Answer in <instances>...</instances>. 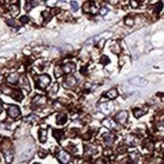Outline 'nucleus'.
Here are the masks:
<instances>
[{
    "label": "nucleus",
    "instance_id": "nucleus-1",
    "mask_svg": "<svg viewBox=\"0 0 164 164\" xmlns=\"http://www.w3.org/2000/svg\"><path fill=\"white\" fill-rule=\"evenodd\" d=\"M49 84H51V76L46 74H43V75H40L35 78L36 88L40 90H44Z\"/></svg>",
    "mask_w": 164,
    "mask_h": 164
},
{
    "label": "nucleus",
    "instance_id": "nucleus-2",
    "mask_svg": "<svg viewBox=\"0 0 164 164\" xmlns=\"http://www.w3.org/2000/svg\"><path fill=\"white\" fill-rule=\"evenodd\" d=\"M100 112L105 114V115H110L111 113L115 110V105L112 102H103L99 104Z\"/></svg>",
    "mask_w": 164,
    "mask_h": 164
},
{
    "label": "nucleus",
    "instance_id": "nucleus-3",
    "mask_svg": "<svg viewBox=\"0 0 164 164\" xmlns=\"http://www.w3.org/2000/svg\"><path fill=\"white\" fill-rule=\"evenodd\" d=\"M83 11L87 14H95L97 12L96 4L93 0H88L83 4Z\"/></svg>",
    "mask_w": 164,
    "mask_h": 164
},
{
    "label": "nucleus",
    "instance_id": "nucleus-4",
    "mask_svg": "<svg viewBox=\"0 0 164 164\" xmlns=\"http://www.w3.org/2000/svg\"><path fill=\"white\" fill-rule=\"evenodd\" d=\"M63 86L65 89H74L78 86V80L74 76H68L65 79L63 83Z\"/></svg>",
    "mask_w": 164,
    "mask_h": 164
},
{
    "label": "nucleus",
    "instance_id": "nucleus-5",
    "mask_svg": "<svg viewBox=\"0 0 164 164\" xmlns=\"http://www.w3.org/2000/svg\"><path fill=\"white\" fill-rule=\"evenodd\" d=\"M128 116H129V114L127 111H120V112H118L116 114L115 120H116V122L119 123L120 125H124V124H126L127 120H128Z\"/></svg>",
    "mask_w": 164,
    "mask_h": 164
},
{
    "label": "nucleus",
    "instance_id": "nucleus-6",
    "mask_svg": "<svg viewBox=\"0 0 164 164\" xmlns=\"http://www.w3.org/2000/svg\"><path fill=\"white\" fill-rule=\"evenodd\" d=\"M47 99L46 96H42V95H36L35 97L32 99V104L35 107H44L46 105Z\"/></svg>",
    "mask_w": 164,
    "mask_h": 164
},
{
    "label": "nucleus",
    "instance_id": "nucleus-7",
    "mask_svg": "<svg viewBox=\"0 0 164 164\" xmlns=\"http://www.w3.org/2000/svg\"><path fill=\"white\" fill-rule=\"evenodd\" d=\"M102 125L110 131H115V130H117L118 129L116 122L114 120H112V119H110V118L104 119V120L102 121Z\"/></svg>",
    "mask_w": 164,
    "mask_h": 164
},
{
    "label": "nucleus",
    "instance_id": "nucleus-8",
    "mask_svg": "<svg viewBox=\"0 0 164 164\" xmlns=\"http://www.w3.org/2000/svg\"><path fill=\"white\" fill-rule=\"evenodd\" d=\"M98 153V147L95 144H87L85 146V155L88 157H92V156L96 155Z\"/></svg>",
    "mask_w": 164,
    "mask_h": 164
},
{
    "label": "nucleus",
    "instance_id": "nucleus-9",
    "mask_svg": "<svg viewBox=\"0 0 164 164\" xmlns=\"http://www.w3.org/2000/svg\"><path fill=\"white\" fill-rule=\"evenodd\" d=\"M7 113H8V116L11 119H16L20 115V109L16 105H10L8 107V110H7Z\"/></svg>",
    "mask_w": 164,
    "mask_h": 164
},
{
    "label": "nucleus",
    "instance_id": "nucleus-10",
    "mask_svg": "<svg viewBox=\"0 0 164 164\" xmlns=\"http://www.w3.org/2000/svg\"><path fill=\"white\" fill-rule=\"evenodd\" d=\"M129 84L133 85V86L143 87V86H146L148 84V81L145 80L144 78H141V76H134V78L129 80Z\"/></svg>",
    "mask_w": 164,
    "mask_h": 164
},
{
    "label": "nucleus",
    "instance_id": "nucleus-11",
    "mask_svg": "<svg viewBox=\"0 0 164 164\" xmlns=\"http://www.w3.org/2000/svg\"><path fill=\"white\" fill-rule=\"evenodd\" d=\"M57 157L60 160V162L63 164H67L71 161V155L67 151H63V150H60V151L57 152Z\"/></svg>",
    "mask_w": 164,
    "mask_h": 164
},
{
    "label": "nucleus",
    "instance_id": "nucleus-12",
    "mask_svg": "<svg viewBox=\"0 0 164 164\" xmlns=\"http://www.w3.org/2000/svg\"><path fill=\"white\" fill-rule=\"evenodd\" d=\"M63 68V71L65 74H67V75H72L73 73H75L76 71V65L75 63L73 62H68L65 63H63L62 65Z\"/></svg>",
    "mask_w": 164,
    "mask_h": 164
},
{
    "label": "nucleus",
    "instance_id": "nucleus-13",
    "mask_svg": "<svg viewBox=\"0 0 164 164\" xmlns=\"http://www.w3.org/2000/svg\"><path fill=\"white\" fill-rule=\"evenodd\" d=\"M115 135L112 133H105L103 135V142L106 144L107 147H111L115 142Z\"/></svg>",
    "mask_w": 164,
    "mask_h": 164
},
{
    "label": "nucleus",
    "instance_id": "nucleus-14",
    "mask_svg": "<svg viewBox=\"0 0 164 164\" xmlns=\"http://www.w3.org/2000/svg\"><path fill=\"white\" fill-rule=\"evenodd\" d=\"M124 142H125V145H128V146H136L139 143V139L134 135H128L125 137Z\"/></svg>",
    "mask_w": 164,
    "mask_h": 164
},
{
    "label": "nucleus",
    "instance_id": "nucleus-15",
    "mask_svg": "<svg viewBox=\"0 0 164 164\" xmlns=\"http://www.w3.org/2000/svg\"><path fill=\"white\" fill-rule=\"evenodd\" d=\"M19 78L20 76H19V75H18V73H11L8 76H7L6 81L8 84L15 85L19 82Z\"/></svg>",
    "mask_w": 164,
    "mask_h": 164
},
{
    "label": "nucleus",
    "instance_id": "nucleus-16",
    "mask_svg": "<svg viewBox=\"0 0 164 164\" xmlns=\"http://www.w3.org/2000/svg\"><path fill=\"white\" fill-rule=\"evenodd\" d=\"M19 83H20V86L21 88H23L24 90H26L27 92L30 91V86H29V82H28L27 78L25 76H22L19 78Z\"/></svg>",
    "mask_w": 164,
    "mask_h": 164
},
{
    "label": "nucleus",
    "instance_id": "nucleus-17",
    "mask_svg": "<svg viewBox=\"0 0 164 164\" xmlns=\"http://www.w3.org/2000/svg\"><path fill=\"white\" fill-rule=\"evenodd\" d=\"M68 121V116L65 113H60L57 116V125H65Z\"/></svg>",
    "mask_w": 164,
    "mask_h": 164
},
{
    "label": "nucleus",
    "instance_id": "nucleus-18",
    "mask_svg": "<svg viewBox=\"0 0 164 164\" xmlns=\"http://www.w3.org/2000/svg\"><path fill=\"white\" fill-rule=\"evenodd\" d=\"M8 10H9L10 14L12 15V17L17 16V15L19 14V11H20L19 7H18V4H10Z\"/></svg>",
    "mask_w": 164,
    "mask_h": 164
},
{
    "label": "nucleus",
    "instance_id": "nucleus-19",
    "mask_svg": "<svg viewBox=\"0 0 164 164\" xmlns=\"http://www.w3.org/2000/svg\"><path fill=\"white\" fill-rule=\"evenodd\" d=\"M105 96L107 97L109 100H114V99H116V98L118 97V90L116 89V88L110 89L109 91L106 93Z\"/></svg>",
    "mask_w": 164,
    "mask_h": 164
},
{
    "label": "nucleus",
    "instance_id": "nucleus-20",
    "mask_svg": "<svg viewBox=\"0 0 164 164\" xmlns=\"http://www.w3.org/2000/svg\"><path fill=\"white\" fill-rule=\"evenodd\" d=\"M38 4V0H26L25 1V10L30 11V10L34 8Z\"/></svg>",
    "mask_w": 164,
    "mask_h": 164
},
{
    "label": "nucleus",
    "instance_id": "nucleus-21",
    "mask_svg": "<svg viewBox=\"0 0 164 164\" xmlns=\"http://www.w3.org/2000/svg\"><path fill=\"white\" fill-rule=\"evenodd\" d=\"M3 154H4V159L6 160L7 163H10L12 162L13 160V152L11 149H6L3 151Z\"/></svg>",
    "mask_w": 164,
    "mask_h": 164
},
{
    "label": "nucleus",
    "instance_id": "nucleus-22",
    "mask_svg": "<svg viewBox=\"0 0 164 164\" xmlns=\"http://www.w3.org/2000/svg\"><path fill=\"white\" fill-rule=\"evenodd\" d=\"M38 139L41 143H44L47 139V131L46 129H39L38 131Z\"/></svg>",
    "mask_w": 164,
    "mask_h": 164
},
{
    "label": "nucleus",
    "instance_id": "nucleus-23",
    "mask_svg": "<svg viewBox=\"0 0 164 164\" xmlns=\"http://www.w3.org/2000/svg\"><path fill=\"white\" fill-rule=\"evenodd\" d=\"M11 97L15 100V101H18V102L21 101V100L23 99L22 93H21L19 90H14V91H13V93L11 94Z\"/></svg>",
    "mask_w": 164,
    "mask_h": 164
},
{
    "label": "nucleus",
    "instance_id": "nucleus-24",
    "mask_svg": "<svg viewBox=\"0 0 164 164\" xmlns=\"http://www.w3.org/2000/svg\"><path fill=\"white\" fill-rule=\"evenodd\" d=\"M52 135H54V137L57 140V141H60L63 138V130H60V129H54V130L52 131Z\"/></svg>",
    "mask_w": 164,
    "mask_h": 164
},
{
    "label": "nucleus",
    "instance_id": "nucleus-25",
    "mask_svg": "<svg viewBox=\"0 0 164 164\" xmlns=\"http://www.w3.org/2000/svg\"><path fill=\"white\" fill-rule=\"evenodd\" d=\"M124 22H125V24L128 25V26L134 25V23H135V17L133 16V15H128V16L125 17V19H124Z\"/></svg>",
    "mask_w": 164,
    "mask_h": 164
},
{
    "label": "nucleus",
    "instance_id": "nucleus-26",
    "mask_svg": "<svg viewBox=\"0 0 164 164\" xmlns=\"http://www.w3.org/2000/svg\"><path fill=\"white\" fill-rule=\"evenodd\" d=\"M110 51L113 52V54H120V51H121V47H120V44L119 43H114L110 47Z\"/></svg>",
    "mask_w": 164,
    "mask_h": 164
},
{
    "label": "nucleus",
    "instance_id": "nucleus-27",
    "mask_svg": "<svg viewBox=\"0 0 164 164\" xmlns=\"http://www.w3.org/2000/svg\"><path fill=\"white\" fill-rule=\"evenodd\" d=\"M1 91H2V93H3V94H5V95H10V96H11V94L13 93V91H14V90L11 89V88H10V87H8V86H5V85H1Z\"/></svg>",
    "mask_w": 164,
    "mask_h": 164
},
{
    "label": "nucleus",
    "instance_id": "nucleus-28",
    "mask_svg": "<svg viewBox=\"0 0 164 164\" xmlns=\"http://www.w3.org/2000/svg\"><path fill=\"white\" fill-rule=\"evenodd\" d=\"M129 157H130V159L133 161V162H137L140 157V154L138 151H132L129 153Z\"/></svg>",
    "mask_w": 164,
    "mask_h": 164
},
{
    "label": "nucleus",
    "instance_id": "nucleus-29",
    "mask_svg": "<svg viewBox=\"0 0 164 164\" xmlns=\"http://www.w3.org/2000/svg\"><path fill=\"white\" fill-rule=\"evenodd\" d=\"M63 68L62 65H57V67L54 68V76H57V78H60V76H62L63 75Z\"/></svg>",
    "mask_w": 164,
    "mask_h": 164
},
{
    "label": "nucleus",
    "instance_id": "nucleus-30",
    "mask_svg": "<svg viewBox=\"0 0 164 164\" xmlns=\"http://www.w3.org/2000/svg\"><path fill=\"white\" fill-rule=\"evenodd\" d=\"M146 112H144L142 109H139V108H136V109H133V115L135 116L136 118H140L144 115Z\"/></svg>",
    "mask_w": 164,
    "mask_h": 164
},
{
    "label": "nucleus",
    "instance_id": "nucleus-31",
    "mask_svg": "<svg viewBox=\"0 0 164 164\" xmlns=\"http://www.w3.org/2000/svg\"><path fill=\"white\" fill-rule=\"evenodd\" d=\"M24 121L25 122H35V121H38V117L34 114H31V115L24 118Z\"/></svg>",
    "mask_w": 164,
    "mask_h": 164
},
{
    "label": "nucleus",
    "instance_id": "nucleus-32",
    "mask_svg": "<svg viewBox=\"0 0 164 164\" xmlns=\"http://www.w3.org/2000/svg\"><path fill=\"white\" fill-rule=\"evenodd\" d=\"M100 63H101L103 65H108V63H110V59L107 57V55L103 54L101 57V59H100Z\"/></svg>",
    "mask_w": 164,
    "mask_h": 164
},
{
    "label": "nucleus",
    "instance_id": "nucleus-33",
    "mask_svg": "<svg viewBox=\"0 0 164 164\" xmlns=\"http://www.w3.org/2000/svg\"><path fill=\"white\" fill-rule=\"evenodd\" d=\"M162 6H163V4H162V2L161 1H159L158 3H156L155 5H154V12L155 13H159L160 11H161V9H162Z\"/></svg>",
    "mask_w": 164,
    "mask_h": 164
},
{
    "label": "nucleus",
    "instance_id": "nucleus-34",
    "mask_svg": "<svg viewBox=\"0 0 164 164\" xmlns=\"http://www.w3.org/2000/svg\"><path fill=\"white\" fill-rule=\"evenodd\" d=\"M109 12V8L108 7H106V6H101L100 7V9H99V13H100V15H102V16H105L107 13Z\"/></svg>",
    "mask_w": 164,
    "mask_h": 164
},
{
    "label": "nucleus",
    "instance_id": "nucleus-35",
    "mask_svg": "<svg viewBox=\"0 0 164 164\" xmlns=\"http://www.w3.org/2000/svg\"><path fill=\"white\" fill-rule=\"evenodd\" d=\"M51 16H52V14L51 12H49V11H43V12H42V17L44 18V21H46V22H47V21L51 19Z\"/></svg>",
    "mask_w": 164,
    "mask_h": 164
},
{
    "label": "nucleus",
    "instance_id": "nucleus-36",
    "mask_svg": "<svg viewBox=\"0 0 164 164\" xmlns=\"http://www.w3.org/2000/svg\"><path fill=\"white\" fill-rule=\"evenodd\" d=\"M129 4L132 8H138L139 5H140V2L138 0H129Z\"/></svg>",
    "mask_w": 164,
    "mask_h": 164
},
{
    "label": "nucleus",
    "instance_id": "nucleus-37",
    "mask_svg": "<svg viewBox=\"0 0 164 164\" xmlns=\"http://www.w3.org/2000/svg\"><path fill=\"white\" fill-rule=\"evenodd\" d=\"M70 4H71V7H72L73 11H78L79 10V3L78 2L76 1H71Z\"/></svg>",
    "mask_w": 164,
    "mask_h": 164
},
{
    "label": "nucleus",
    "instance_id": "nucleus-38",
    "mask_svg": "<svg viewBox=\"0 0 164 164\" xmlns=\"http://www.w3.org/2000/svg\"><path fill=\"white\" fill-rule=\"evenodd\" d=\"M6 23H7V25L11 26V27H16V26H17L16 21L13 19V18H10V19H6Z\"/></svg>",
    "mask_w": 164,
    "mask_h": 164
},
{
    "label": "nucleus",
    "instance_id": "nucleus-39",
    "mask_svg": "<svg viewBox=\"0 0 164 164\" xmlns=\"http://www.w3.org/2000/svg\"><path fill=\"white\" fill-rule=\"evenodd\" d=\"M57 2H59V0H46V6H49V7H54Z\"/></svg>",
    "mask_w": 164,
    "mask_h": 164
},
{
    "label": "nucleus",
    "instance_id": "nucleus-40",
    "mask_svg": "<svg viewBox=\"0 0 164 164\" xmlns=\"http://www.w3.org/2000/svg\"><path fill=\"white\" fill-rule=\"evenodd\" d=\"M93 89V85L91 83H85L84 84V91L90 92Z\"/></svg>",
    "mask_w": 164,
    "mask_h": 164
},
{
    "label": "nucleus",
    "instance_id": "nucleus-41",
    "mask_svg": "<svg viewBox=\"0 0 164 164\" xmlns=\"http://www.w3.org/2000/svg\"><path fill=\"white\" fill-rule=\"evenodd\" d=\"M19 21L21 23H22V24H26V23L29 21V18H28L27 15H23V16H21L19 18Z\"/></svg>",
    "mask_w": 164,
    "mask_h": 164
},
{
    "label": "nucleus",
    "instance_id": "nucleus-42",
    "mask_svg": "<svg viewBox=\"0 0 164 164\" xmlns=\"http://www.w3.org/2000/svg\"><path fill=\"white\" fill-rule=\"evenodd\" d=\"M47 155V152L46 151H44V150H39V152H38V156L40 158H44Z\"/></svg>",
    "mask_w": 164,
    "mask_h": 164
},
{
    "label": "nucleus",
    "instance_id": "nucleus-43",
    "mask_svg": "<svg viewBox=\"0 0 164 164\" xmlns=\"http://www.w3.org/2000/svg\"><path fill=\"white\" fill-rule=\"evenodd\" d=\"M107 1L109 2L111 5H117L120 0H107Z\"/></svg>",
    "mask_w": 164,
    "mask_h": 164
},
{
    "label": "nucleus",
    "instance_id": "nucleus-44",
    "mask_svg": "<svg viewBox=\"0 0 164 164\" xmlns=\"http://www.w3.org/2000/svg\"><path fill=\"white\" fill-rule=\"evenodd\" d=\"M57 87H59V85H57V84H54V86L52 87V89H51V93H57V90H59V88H57Z\"/></svg>",
    "mask_w": 164,
    "mask_h": 164
},
{
    "label": "nucleus",
    "instance_id": "nucleus-45",
    "mask_svg": "<svg viewBox=\"0 0 164 164\" xmlns=\"http://www.w3.org/2000/svg\"><path fill=\"white\" fill-rule=\"evenodd\" d=\"M95 163H106V161L104 158H99V159H97L95 161Z\"/></svg>",
    "mask_w": 164,
    "mask_h": 164
},
{
    "label": "nucleus",
    "instance_id": "nucleus-46",
    "mask_svg": "<svg viewBox=\"0 0 164 164\" xmlns=\"http://www.w3.org/2000/svg\"><path fill=\"white\" fill-rule=\"evenodd\" d=\"M3 82H4V76L2 75L1 73H0V86L3 84Z\"/></svg>",
    "mask_w": 164,
    "mask_h": 164
},
{
    "label": "nucleus",
    "instance_id": "nucleus-47",
    "mask_svg": "<svg viewBox=\"0 0 164 164\" xmlns=\"http://www.w3.org/2000/svg\"><path fill=\"white\" fill-rule=\"evenodd\" d=\"M19 0H9V3L10 4H18Z\"/></svg>",
    "mask_w": 164,
    "mask_h": 164
},
{
    "label": "nucleus",
    "instance_id": "nucleus-48",
    "mask_svg": "<svg viewBox=\"0 0 164 164\" xmlns=\"http://www.w3.org/2000/svg\"><path fill=\"white\" fill-rule=\"evenodd\" d=\"M160 125L162 126V127H164V116H162V117L160 118Z\"/></svg>",
    "mask_w": 164,
    "mask_h": 164
},
{
    "label": "nucleus",
    "instance_id": "nucleus-49",
    "mask_svg": "<svg viewBox=\"0 0 164 164\" xmlns=\"http://www.w3.org/2000/svg\"><path fill=\"white\" fill-rule=\"evenodd\" d=\"M2 141H3V138H2V137L1 136H0V143H1V142Z\"/></svg>",
    "mask_w": 164,
    "mask_h": 164
},
{
    "label": "nucleus",
    "instance_id": "nucleus-50",
    "mask_svg": "<svg viewBox=\"0 0 164 164\" xmlns=\"http://www.w3.org/2000/svg\"><path fill=\"white\" fill-rule=\"evenodd\" d=\"M2 112V107H1V105H0V114H1Z\"/></svg>",
    "mask_w": 164,
    "mask_h": 164
},
{
    "label": "nucleus",
    "instance_id": "nucleus-51",
    "mask_svg": "<svg viewBox=\"0 0 164 164\" xmlns=\"http://www.w3.org/2000/svg\"><path fill=\"white\" fill-rule=\"evenodd\" d=\"M60 2H65V0H60Z\"/></svg>",
    "mask_w": 164,
    "mask_h": 164
}]
</instances>
